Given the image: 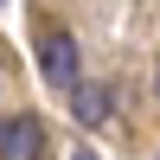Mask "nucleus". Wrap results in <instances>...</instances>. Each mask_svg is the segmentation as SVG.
Wrapping results in <instances>:
<instances>
[{
    "mask_svg": "<svg viewBox=\"0 0 160 160\" xmlns=\"http://www.w3.org/2000/svg\"><path fill=\"white\" fill-rule=\"evenodd\" d=\"M154 96H160V64H154Z\"/></svg>",
    "mask_w": 160,
    "mask_h": 160,
    "instance_id": "nucleus-4",
    "label": "nucleus"
},
{
    "mask_svg": "<svg viewBox=\"0 0 160 160\" xmlns=\"http://www.w3.org/2000/svg\"><path fill=\"white\" fill-rule=\"evenodd\" d=\"M0 160H45V122L38 115H0Z\"/></svg>",
    "mask_w": 160,
    "mask_h": 160,
    "instance_id": "nucleus-2",
    "label": "nucleus"
},
{
    "mask_svg": "<svg viewBox=\"0 0 160 160\" xmlns=\"http://www.w3.org/2000/svg\"><path fill=\"white\" fill-rule=\"evenodd\" d=\"M38 71H45L51 90H77L83 71H77V38L64 26H38Z\"/></svg>",
    "mask_w": 160,
    "mask_h": 160,
    "instance_id": "nucleus-1",
    "label": "nucleus"
},
{
    "mask_svg": "<svg viewBox=\"0 0 160 160\" xmlns=\"http://www.w3.org/2000/svg\"><path fill=\"white\" fill-rule=\"evenodd\" d=\"M71 115H77L83 128H102V122L115 115V83H109V77H83V83L71 90Z\"/></svg>",
    "mask_w": 160,
    "mask_h": 160,
    "instance_id": "nucleus-3",
    "label": "nucleus"
}]
</instances>
